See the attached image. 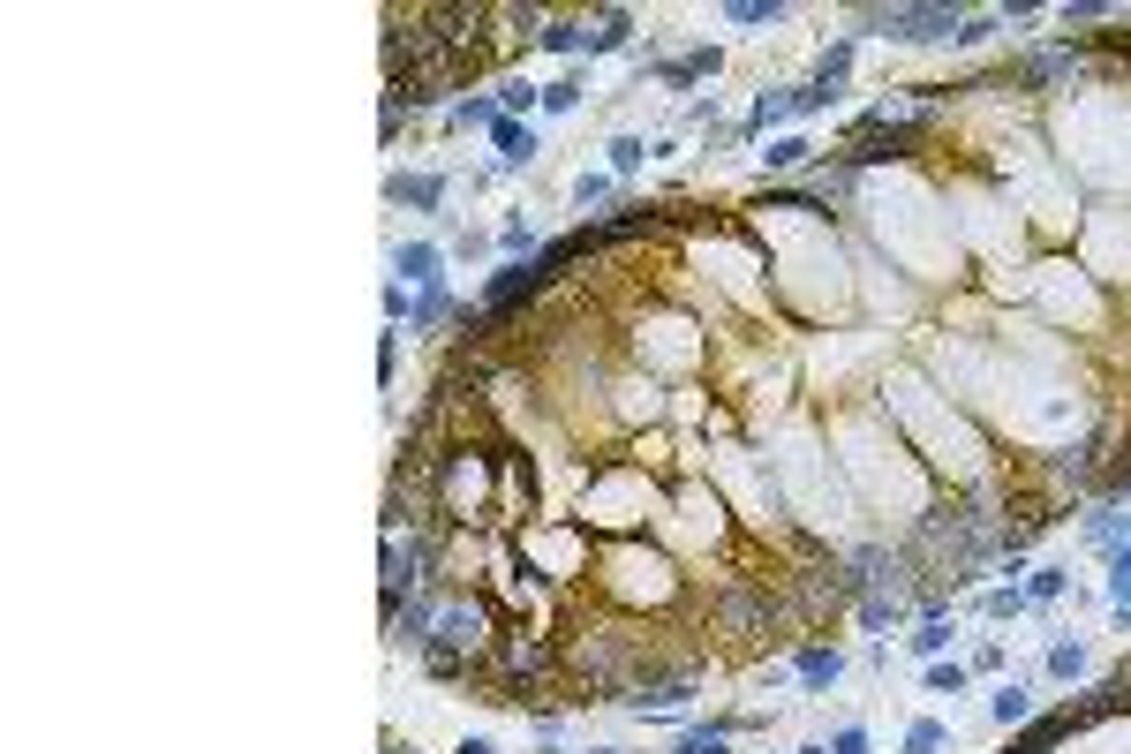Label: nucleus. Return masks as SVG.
Segmentation results:
<instances>
[{"label": "nucleus", "instance_id": "f257e3e1", "mask_svg": "<svg viewBox=\"0 0 1131 754\" xmlns=\"http://www.w3.org/2000/svg\"><path fill=\"white\" fill-rule=\"evenodd\" d=\"M860 23L890 45H935V39H959V8H860Z\"/></svg>", "mask_w": 1131, "mask_h": 754}, {"label": "nucleus", "instance_id": "f03ea898", "mask_svg": "<svg viewBox=\"0 0 1131 754\" xmlns=\"http://www.w3.org/2000/svg\"><path fill=\"white\" fill-rule=\"evenodd\" d=\"M777 122H807V106H799V84H777V91H762V98H754V106H747V122L732 128V136H740V144H754V136H769V128H777Z\"/></svg>", "mask_w": 1131, "mask_h": 754}, {"label": "nucleus", "instance_id": "7ed1b4c3", "mask_svg": "<svg viewBox=\"0 0 1131 754\" xmlns=\"http://www.w3.org/2000/svg\"><path fill=\"white\" fill-rule=\"evenodd\" d=\"M392 280L400 287H446V250L438 242H400L392 250Z\"/></svg>", "mask_w": 1131, "mask_h": 754}, {"label": "nucleus", "instance_id": "20e7f679", "mask_svg": "<svg viewBox=\"0 0 1131 754\" xmlns=\"http://www.w3.org/2000/svg\"><path fill=\"white\" fill-rule=\"evenodd\" d=\"M446 189H453L446 174H385V197L408 205V211H438V205H446Z\"/></svg>", "mask_w": 1131, "mask_h": 754}, {"label": "nucleus", "instance_id": "39448f33", "mask_svg": "<svg viewBox=\"0 0 1131 754\" xmlns=\"http://www.w3.org/2000/svg\"><path fill=\"white\" fill-rule=\"evenodd\" d=\"M491 144H499V174H521L528 159H536V128L528 122H505L499 114V122H491Z\"/></svg>", "mask_w": 1131, "mask_h": 754}, {"label": "nucleus", "instance_id": "423d86ee", "mask_svg": "<svg viewBox=\"0 0 1131 754\" xmlns=\"http://www.w3.org/2000/svg\"><path fill=\"white\" fill-rule=\"evenodd\" d=\"M702 76H716V45H694V53H679V61H657V84H671V91L702 84Z\"/></svg>", "mask_w": 1131, "mask_h": 754}, {"label": "nucleus", "instance_id": "0eeeda50", "mask_svg": "<svg viewBox=\"0 0 1131 754\" xmlns=\"http://www.w3.org/2000/svg\"><path fill=\"white\" fill-rule=\"evenodd\" d=\"M687 702H694V679H664V687H649V694H633L627 710H633V716H679V710H687Z\"/></svg>", "mask_w": 1131, "mask_h": 754}, {"label": "nucleus", "instance_id": "6e6552de", "mask_svg": "<svg viewBox=\"0 0 1131 754\" xmlns=\"http://www.w3.org/2000/svg\"><path fill=\"white\" fill-rule=\"evenodd\" d=\"M793 671L807 679V687H838V679H845V649H823V641H815V649H799V657H793Z\"/></svg>", "mask_w": 1131, "mask_h": 754}, {"label": "nucleus", "instance_id": "1a4fd4ad", "mask_svg": "<svg viewBox=\"0 0 1131 754\" xmlns=\"http://www.w3.org/2000/svg\"><path fill=\"white\" fill-rule=\"evenodd\" d=\"M905 649H913V657H928V664H935V657H943V649H951V611H943V604H935V611H928L921 627L905 633Z\"/></svg>", "mask_w": 1131, "mask_h": 754}, {"label": "nucleus", "instance_id": "9d476101", "mask_svg": "<svg viewBox=\"0 0 1131 754\" xmlns=\"http://www.w3.org/2000/svg\"><path fill=\"white\" fill-rule=\"evenodd\" d=\"M627 45H633V15H627V8H604V15H596L588 53H627Z\"/></svg>", "mask_w": 1131, "mask_h": 754}, {"label": "nucleus", "instance_id": "9b49d317", "mask_svg": "<svg viewBox=\"0 0 1131 754\" xmlns=\"http://www.w3.org/2000/svg\"><path fill=\"white\" fill-rule=\"evenodd\" d=\"M852 53H860V39L823 45V53H815V84H823V91H838V84H845V69H852Z\"/></svg>", "mask_w": 1131, "mask_h": 754}, {"label": "nucleus", "instance_id": "f8f14e48", "mask_svg": "<svg viewBox=\"0 0 1131 754\" xmlns=\"http://www.w3.org/2000/svg\"><path fill=\"white\" fill-rule=\"evenodd\" d=\"M446 317H453V294H446V287H422L416 310H408V333H430V325H446Z\"/></svg>", "mask_w": 1131, "mask_h": 754}, {"label": "nucleus", "instance_id": "ddd939ff", "mask_svg": "<svg viewBox=\"0 0 1131 754\" xmlns=\"http://www.w3.org/2000/svg\"><path fill=\"white\" fill-rule=\"evenodd\" d=\"M536 250H544V242H536L528 219H505V227H499V256H505V264H521V256H536Z\"/></svg>", "mask_w": 1131, "mask_h": 754}, {"label": "nucleus", "instance_id": "4468645a", "mask_svg": "<svg viewBox=\"0 0 1131 754\" xmlns=\"http://www.w3.org/2000/svg\"><path fill=\"white\" fill-rule=\"evenodd\" d=\"M588 39H596V31H588V23H574V15L544 23V45H551V53H588Z\"/></svg>", "mask_w": 1131, "mask_h": 754}, {"label": "nucleus", "instance_id": "2eb2a0df", "mask_svg": "<svg viewBox=\"0 0 1131 754\" xmlns=\"http://www.w3.org/2000/svg\"><path fill=\"white\" fill-rule=\"evenodd\" d=\"M604 151H611V174H619V181H633V174H641V159H649V144H641V136H611Z\"/></svg>", "mask_w": 1131, "mask_h": 754}, {"label": "nucleus", "instance_id": "dca6fc26", "mask_svg": "<svg viewBox=\"0 0 1131 754\" xmlns=\"http://www.w3.org/2000/svg\"><path fill=\"white\" fill-rule=\"evenodd\" d=\"M943 747H951V724H935V716L905 724V754H943Z\"/></svg>", "mask_w": 1131, "mask_h": 754}, {"label": "nucleus", "instance_id": "f3484780", "mask_svg": "<svg viewBox=\"0 0 1131 754\" xmlns=\"http://www.w3.org/2000/svg\"><path fill=\"white\" fill-rule=\"evenodd\" d=\"M724 15H732V23H747V31H762V23H785V0H732Z\"/></svg>", "mask_w": 1131, "mask_h": 754}, {"label": "nucleus", "instance_id": "a211bd4d", "mask_svg": "<svg viewBox=\"0 0 1131 754\" xmlns=\"http://www.w3.org/2000/svg\"><path fill=\"white\" fill-rule=\"evenodd\" d=\"M671 754H732V732H724V724H694Z\"/></svg>", "mask_w": 1131, "mask_h": 754}, {"label": "nucleus", "instance_id": "6ab92c4d", "mask_svg": "<svg viewBox=\"0 0 1131 754\" xmlns=\"http://www.w3.org/2000/svg\"><path fill=\"white\" fill-rule=\"evenodd\" d=\"M905 619V596H860V627H898Z\"/></svg>", "mask_w": 1131, "mask_h": 754}, {"label": "nucleus", "instance_id": "aec40b11", "mask_svg": "<svg viewBox=\"0 0 1131 754\" xmlns=\"http://www.w3.org/2000/svg\"><path fill=\"white\" fill-rule=\"evenodd\" d=\"M807 151H815L807 136H769V151H762V167H769V174H785V167H799Z\"/></svg>", "mask_w": 1131, "mask_h": 754}, {"label": "nucleus", "instance_id": "412c9836", "mask_svg": "<svg viewBox=\"0 0 1131 754\" xmlns=\"http://www.w3.org/2000/svg\"><path fill=\"white\" fill-rule=\"evenodd\" d=\"M981 611H988V619H1018V611H1026V588H1018V582H996L988 596H981Z\"/></svg>", "mask_w": 1131, "mask_h": 754}, {"label": "nucleus", "instance_id": "4be33fe9", "mask_svg": "<svg viewBox=\"0 0 1131 754\" xmlns=\"http://www.w3.org/2000/svg\"><path fill=\"white\" fill-rule=\"evenodd\" d=\"M446 122H453V128H491V122H499V98H453Z\"/></svg>", "mask_w": 1131, "mask_h": 754}, {"label": "nucleus", "instance_id": "5701e85b", "mask_svg": "<svg viewBox=\"0 0 1131 754\" xmlns=\"http://www.w3.org/2000/svg\"><path fill=\"white\" fill-rule=\"evenodd\" d=\"M921 679H928V694H965V679H973V671H965L959 657H951V664H943V657H935V664H928Z\"/></svg>", "mask_w": 1131, "mask_h": 754}, {"label": "nucleus", "instance_id": "b1692460", "mask_svg": "<svg viewBox=\"0 0 1131 754\" xmlns=\"http://www.w3.org/2000/svg\"><path fill=\"white\" fill-rule=\"evenodd\" d=\"M1064 588H1071V574H1064V566H1034V582H1026V604H1056Z\"/></svg>", "mask_w": 1131, "mask_h": 754}, {"label": "nucleus", "instance_id": "393cba45", "mask_svg": "<svg viewBox=\"0 0 1131 754\" xmlns=\"http://www.w3.org/2000/svg\"><path fill=\"white\" fill-rule=\"evenodd\" d=\"M988 716H996V724H1026V716H1034V694H1026V687H1004V694L988 702Z\"/></svg>", "mask_w": 1131, "mask_h": 754}, {"label": "nucleus", "instance_id": "a878e982", "mask_svg": "<svg viewBox=\"0 0 1131 754\" xmlns=\"http://www.w3.org/2000/svg\"><path fill=\"white\" fill-rule=\"evenodd\" d=\"M1087 671V641H1056L1048 649V679H1079Z\"/></svg>", "mask_w": 1131, "mask_h": 754}, {"label": "nucleus", "instance_id": "bb28decb", "mask_svg": "<svg viewBox=\"0 0 1131 754\" xmlns=\"http://www.w3.org/2000/svg\"><path fill=\"white\" fill-rule=\"evenodd\" d=\"M582 76H558V84H544V114H574V106H582Z\"/></svg>", "mask_w": 1131, "mask_h": 754}, {"label": "nucleus", "instance_id": "cd10ccee", "mask_svg": "<svg viewBox=\"0 0 1131 754\" xmlns=\"http://www.w3.org/2000/svg\"><path fill=\"white\" fill-rule=\"evenodd\" d=\"M604 197H611V174H588V167L574 174V205H582V211H588V205H604Z\"/></svg>", "mask_w": 1131, "mask_h": 754}, {"label": "nucleus", "instance_id": "c85d7f7f", "mask_svg": "<svg viewBox=\"0 0 1131 754\" xmlns=\"http://www.w3.org/2000/svg\"><path fill=\"white\" fill-rule=\"evenodd\" d=\"M996 31H1004V15H965V23H959V39H951V45H988Z\"/></svg>", "mask_w": 1131, "mask_h": 754}, {"label": "nucleus", "instance_id": "c756f323", "mask_svg": "<svg viewBox=\"0 0 1131 754\" xmlns=\"http://www.w3.org/2000/svg\"><path fill=\"white\" fill-rule=\"evenodd\" d=\"M830 754H868V724H845V732H830Z\"/></svg>", "mask_w": 1131, "mask_h": 754}, {"label": "nucleus", "instance_id": "7c9ffc66", "mask_svg": "<svg viewBox=\"0 0 1131 754\" xmlns=\"http://www.w3.org/2000/svg\"><path fill=\"white\" fill-rule=\"evenodd\" d=\"M965 671H1004V641H981V649L965 657Z\"/></svg>", "mask_w": 1131, "mask_h": 754}, {"label": "nucleus", "instance_id": "2f4dec72", "mask_svg": "<svg viewBox=\"0 0 1131 754\" xmlns=\"http://www.w3.org/2000/svg\"><path fill=\"white\" fill-rule=\"evenodd\" d=\"M408 310H416V302H408V287H400V280H385V317H392V325H400V317H408Z\"/></svg>", "mask_w": 1131, "mask_h": 754}, {"label": "nucleus", "instance_id": "473e14b6", "mask_svg": "<svg viewBox=\"0 0 1131 754\" xmlns=\"http://www.w3.org/2000/svg\"><path fill=\"white\" fill-rule=\"evenodd\" d=\"M1101 15H1109L1101 0H1071V8H1064V23H1101Z\"/></svg>", "mask_w": 1131, "mask_h": 754}, {"label": "nucleus", "instance_id": "72a5a7b5", "mask_svg": "<svg viewBox=\"0 0 1131 754\" xmlns=\"http://www.w3.org/2000/svg\"><path fill=\"white\" fill-rule=\"evenodd\" d=\"M453 754H499V747H491V740H461Z\"/></svg>", "mask_w": 1131, "mask_h": 754}, {"label": "nucleus", "instance_id": "f704fd0d", "mask_svg": "<svg viewBox=\"0 0 1131 754\" xmlns=\"http://www.w3.org/2000/svg\"><path fill=\"white\" fill-rule=\"evenodd\" d=\"M799 754H830V740H807V747H799Z\"/></svg>", "mask_w": 1131, "mask_h": 754}, {"label": "nucleus", "instance_id": "c9c22d12", "mask_svg": "<svg viewBox=\"0 0 1131 754\" xmlns=\"http://www.w3.org/2000/svg\"><path fill=\"white\" fill-rule=\"evenodd\" d=\"M544 754H558V747H544ZM588 754H619V747H588Z\"/></svg>", "mask_w": 1131, "mask_h": 754}, {"label": "nucleus", "instance_id": "e433bc0d", "mask_svg": "<svg viewBox=\"0 0 1131 754\" xmlns=\"http://www.w3.org/2000/svg\"><path fill=\"white\" fill-rule=\"evenodd\" d=\"M392 754H400V747H392Z\"/></svg>", "mask_w": 1131, "mask_h": 754}]
</instances>
